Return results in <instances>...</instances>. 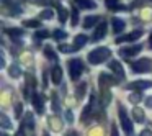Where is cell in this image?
<instances>
[{
  "instance_id": "obj_1",
  "label": "cell",
  "mask_w": 152,
  "mask_h": 136,
  "mask_svg": "<svg viewBox=\"0 0 152 136\" xmlns=\"http://www.w3.org/2000/svg\"><path fill=\"white\" fill-rule=\"evenodd\" d=\"M110 57H111L110 48H96V49L90 51L87 59H88L90 64H102V62H105L106 59H110Z\"/></svg>"
},
{
  "instance_id": "obj_2",
  "label": "cell",
  "mask_w": 152,
  "mask_h": 136,
  "mask_svg": "<svg viewBox=\"0 0 152 136\" xmlns=\"http://www.w3.org/2000/svg\"><path fill=\"white\" fill-rule=\"evenodd\" d=\"M67 66H69V74H70V79L72 80H79L80 76L83 74V71H85V67H83V62L80 59H70L69 62H67Z\"/></svg>"
},
{
  "instance_id": "obj_3",
  "label": "cell",
  "mask_w": 152,
  "mask_h": 136,
  "mask_svg": "<svg viewBox=\"0 0 152 136\" xmlns=\"http://www.w3.org/2000/svg\"><path fill=\"white\" fill-rule=\"evenodd\" d=\"M131 71L136 74L152 72V61L149 57H144V59H139L136 62H131Z\"/></svg>"
},
{
  "instance_id": "obj_4",
  "label": "cell",
  "mask_w": 152,
  "mask_h": 136,
  "mask_svg": "<svg viewBox=\"0 0 152 136\" xmlns=\"http://www.w3.org/2000/svg\"><path fill=\"white\" fill-rule=\"evenodd\" d=\"M119 108H118V112H119V120H121V126H123V131L126 133V135H132V123H131V120L128 118V115H126V110H124V107L119 103Z\"/></svg>"
},
{
  "instance_id": "obj_5",
  "label": "cell",
  "mask_w": 152,
  "mask_h": 136,
  "mask_svg": "<svg viewBox=\"0 0 152 136\" xmlns=\"http://www.w3.org/2000/svg\"><path fill=\"white\" fill-rule=\"evenodd\" d=\"M142 35H144V31H142V30H134L132 33H129V35H124V36L116 38L115 43H116V44H119V43H132V41L139 40Z\"/></svg>"
},
{
  "instance_id": "obj_6",
  "label": "cell",
  "mask_w": 152,
  "mask_h": 136,
  "mask_svg": "<svg viewBox=\"0 0 152 136\" xmlns=\"http://www.w3.org/2000/svg\"><path fill=\"white\" fill-rule=\"evenodd\" d=\"M106 33H108V25H106V21H102V23L95 28V33L92 35V41L103 40V38L106 36Z\"/></svg>"
},
{
  "instance_id": "obj_7",
  "label": "cell",
  "mask_w": 152,
  "mask_h": 136,
  "mask_svg": "<svg viewBox=\"0 0 152 136\" xmlns=\"http://www.w3.org/2000/svg\"><path fill=\"white\" fill-rule=\"evenodd\" d=\"M142 49L141 44H134V46H128V48H123V49H119V54H121L123 57H132L136 56V54H139Z\"/></svg>"
},
{
  "instance_id": "obj_8",
  "label": "cell",
  "mask_w": 152,
  "mask_h": 136,
  "mask_svg": "<svg viewBox=\"0 0 152 136\" xmlns=\"http://www.w3.org/2000/svg\"><path fill=\"white\" fill-rule=\"evenodd\" d=\"M4 7H5V12L10 13V17H17V15L21 13V8L12 0H4Z\"/></svg>"
},
{
  "instance_id": "obj_9",
  "label": "cell",
  "mask_w": 152,
  "mask_h": 136,
  "mask_svg": "<svg viewBox=\"0 0 152 136\" xmlns=\"http://www.w3.org/2000/svg\"><path fill=\"white\" fill-rule=\"evenodd\" d=\"M100 85L102 87H108V85H116V84L119 82L118 80V77H113V76H110V74H105V72H102L100 74Z\"/></svg>"
},
{
  "instance_id": "obj_10",
  "label": "cell",
  "mask_w": 152,
  "mask_h": 136,
  "mask_svg": "<svg viewBox=\"0 0 152 136\" xmlns=\"http://www.w3.org/2000/svg\"><path fill=\"white\" fill-rule=\"evenodd\" d=\"M151 85H152L151 80H134V82H129L126 87L132 90H144V89H149Z\"/></svg>"
},
{
  "instance_id": "obj_11",
  "label": "cell",
  "mask_w": 152,
  "mask_h": 136,
  "mask_svg": "<svg viewBox=\"0 0 152 136\" xmlns=\"http://www.w3.org/2000/svg\"><path fill=\"white\" fill-rule=\"evenodd\" d=\"M51 80H53V84H56V85L61 84V80H62V67L61 66H54L53 69H51Z\"/></svg>"
},
{
  "instance_id": "obj_12",
  "label": "cell",
  "mask_w": 152,
  "mask_h": 136,
  "mask_svg": "<svg viewBox=\"0 0 152 136\" xmlns=\"http://www.w3.org/2000/svg\"><path fill=\"white\" fill-rule=\"evenodd\" d=\"M93 112H95V99L92 97V99H90V102L85 105V110H83V113H82V121L85 123L87 120H88V116L92 115Z\"/></svg>"
},
{
  "instance_id": "obj_13",
  "label": "cell",
  "mask_w": 152,
  "mask_h": 136,
  "mask_svg": "<svg viewBox=\"0 0 152 136\" xmlns=\"http://www.w3.org/2000/svg\"><path fill=\"white\" fill-rule=\"evenodd\" d=\"M111 25H113V33H121L123 30L126 28V21L123 20V18H118V17H115L111 20Z\"/></svg>"
},
{
  "instance_id": "obj_14",
  "label": "cell",
  "mask_w": 152,
  "mask_h": 136,
  "mask_svg": "<svg viewBox=\"0 0 152 136\" xmlns=\"http://www.w3.org/2000/svg\"><path fill=\"white\" fill-rule=\"evenodd\" d=\"M33 107H34V112L39 113V115H43L44 103H43V99H41L39 93H34V95H33Z\"/></svg>"
},
{
  "instance_id": "obj_15",
  "label": "cell",
  "mask_w": 152,
  "mask_h": 136,
  "mask_svg": "<svg viewBox=\"0 0 152 136\" xmlns=\"http://www.w3.org/2000/svg\"><path fill=\"white\" fill-rule=\"evenodd\" d=\"M110 69H111V72H115L119 79H124V69H123V66L118 61H111V62H110Z\"/></svg>"
},
{
  "instance_id": "obj_16",
  "label": "cell",
  "mask_w": 152,
  "mask_h": 136,
  "mask_svg": "<svg viewBox=\"0 0 152 136\" xmlns=\"http://www.w3.org/2000/svg\"><path fill=\"white\" fill-rule=\"evenodd\" d=\"M100 20H102V17H100V15L87 17V18H85V21H83V28H85V30H90V28H93V26H95V25L100 21Z\"/></svg>"
},
{
  "instance_id": "obj_17",
  "label": "cell",
  "mask_w": 152,
  "mask_h": 136,
  "mask_svg": "<svg viewBox=\"0 0 152 136\" xmlns=\"http://www.w3.org/2000/svg\"><path fill=\"white\" fill-rule=\"evenodd\" d=\"M132 118H134L137 123H144V121H145V113H144V110L139 108V107H134V108H132Z\"/></svg>"
},
{
  "instance_id": "obj_18",
  "label": "cell",
  "mask_w": 152,
  "mask_h": 136,
  "mask_svg": "<svg viewBox=\"0 0 152 136\" xmlns=\"http://www.w3.org/2000/svg\"><path fill=\"white\" fill-rule=\"evenodd\" d=\"M105 4L110 10H126V7L119 2V0H105Z\"/></svg>"
},
{
  "instance_id": "obj_19",
  "label": "cell",
  "mask_w": 152,
  "mask_h": 136,
  "mask_svg": "<svg viewBox=\"0 0 152 136\" xmlns=\"http://www.w3.org/2000/svg\"><path fill=\"white\" fill-rule=\"evenodd\" d=\"M87 41H88V38H87L85 35H77V36L74 38V46H75V49L83 48L87 44Z\"/></svg>"
},
{
  "instance_id": "obj_20",
  "label": "cell",
  "mask_w": 152,
  "mask_h": 136,
  "mask_svg": "<svg viewBox=\"0 0 152 136\" xmlns=\"http://www.w3.org/2000/svg\"><path fill=\"white\" fill-rule=\"evenodd\" d=\"M74 2H75L80 8H95L96 7V4L92 2V0H74Z\"/></svg>"
},
{
  "instance_id": "obj_21",
  "label": "cell",
  "mask_w": 152,
  "mask_h": 136,
  "mask_svg": "<svg viewBox=\"0 0 152 136\" xmlns=\"http://www.w3.org/2000/svg\"><path fill=\"white\" fill-rule=\"evenodd\" d=\"M49 126L53 129H57V131H59V129H62V121H61L57 116H51L49 118Z\"/></svg>"
},
{
  "instance_id": "obj_22",
  "label": "cell",
  "mask_w": 152,
  "mask_h": 136,
  "mask_svg": "<svg viewBox=\"0 0 152 136\" xmlns=\"http://www.w3.org/2000/svg\"><path fill=\"white\" fill-rule=\"evenodd\" d=\"M85 92H87V84H80V87H77V90H75V99L82 100L85 97Z\"/></svg>"
},
{
  "instance_id": "obj_23",
  "label": "cell",
  "mask_w": 152,
  "mask_h": 136,
  "mask_svg": "<svg viewBox=\"0 0 152 136\" xmlns=\"http://www.w3.org/2000/svg\"><path fill=\"white\" fill-rule=\"evenodd\" d=\"M44 54H46L48 59H53V61H57V54L54 53V49L51 46H46L44 48Z\"/></svg>"
},
{
  "instance_id": "obj_24",
  "label": "cell",
  "mask_w": 152,
  "mask_h": 136,
  "mask_svg": "<svg viewBox=\"0 0 152 136\" xmlns=\"http://www.w3.org/2000/svg\"><path fill=\"white\" fill-rule=\"evenodd\" d=\"M57 13H59V21H61V23H66V20H67V10H64L61 5H57Z\"/></svg>"
},
{
  "instance_id": "obj_25",
  "label": "cell",
  "mask_w": 152,
  "mask_h": 136,
  "mask_svg": "<svg viewBox=\"0 0 152 136\" xmlns=\"http://www.w3.org/2000/svg\"><path fill=\"white\" fill-rule=\"evenodd\" d=\"M51 103H53V108H54V112H59V110H61L59 99H57V95H56V93H53V99H51Z\"/></svg>"
},
{
  "instance_id": "obj_26",
  "label": "cell",
  "mask_w": 152,
  "mask_h": 136,
  "mask_svg": "<svg viewBox=\"0 0 152 136\" xmlns=\"http://www.w3.org/2000/svg\"><path fill=\"white\" fill-rule=\"evenodd\" d=\"M70 15H72V26H75V25L79 23V10L74 7L72 12H70Z\"/></svg>"
},
{
  "instance_id": "obj_27",
  "label": "cell",
  "mask_w": 152,
  "mask_h": 136,
  "mask_svg": "<svg viewBox=\"0 0 152 136\" xmlns=\"http://www.w3.org/2000/svg\"><path fill=\"white\" fill-rule=\"evenodd\" d=\"M53 36L56 38L57 41H59V40H66V38H67V33H66V31H62V30H57V31H54V33H53Z\"/></svg>"
},
{
  "instance_id": "obj_28",
  "label": "cell",
  "mask_w": 152,
  "mask_h": 136,
  "mask_svg": "<svg viewBox=\"0 0 152 136\" xmlns=\"http://www.w3.org/2000/svg\"><path fill=\"white\" fill-rule=\"evenodd\" d=\"M10 76L12 77H20V67L17 66V64H13V66H10Z\"/></svg>"
},
{
  "instance_id": "obj_29",
  "label": "cell",
  "mask_w": 152,
  "mask_h": 136,
  "mask_svg": "<svg viewBox=\"0 0 152 136\" xmlns=\"http://www.w3.org/2000/svg\"><path fill=\"white\" fill-rule=\"evenodd\" d=\"M48 36H49V31H46V30L36 31V35H34V38H36V40H44V38H48Z\"/></svg>"
},
{
  "instance_id": "obj_30",
  "label": "cell",
  "mask_w": 152,
  "mask_h": 136,
  "mask_svg": "<svg viewBox=\"0 0 152 136\" xmlns=\"http://www.w3.org/2000/svg\"><path fill=\"white\" fill-rule=\"evenodd\" d=\"M23 25L25 26H31V28H39V21L38 20H26L23 21Z\"/></svg>"
},
{
  "instance_id": "obj_31",
  "label": "cell",
  "mask_w": 152,
  "mask_h": 136,
  "mask_svg": "<svg viewBox=\"0 0 152 136\" xmlns=\"http://www.w3.org/2000/svg\"><path fill=\"white\" fill-rule=\"evenodd\" d=\"M7 33L10 35L12 38H20L23 35V30H7Z\"/></svg>"
},
{
  "instance_id": "obj_32",
  "label": "cell",
  "mask_w": 152,
  "mask_h": 136,
  "mask_svg": "<svg viewBox=\"0 0 152 136\" xmlns=\"http://www.w3.org/2000/svg\"><path fill=\"white\" fill-rule=\"evenodd\" d=\"M53 10H44L43 13H41V18H43V20H51V18H53Z\"/></svg>"
},
{
  "instance_id": "obj_33",
  "label": "cell",
  "mask_w": 152,
  "mask_h": 136,
  "mask_svg": "<svg viewBox=\"0 0 152 136\" xmlns=\"http://www.w3.org/2000/svg\"><path fill=\"white\" fill-rule=\"evenodd\" d=\"M0 118H2V126H4V128H10V121H8V118H7V116H5V115H2Z\"/></svg>"
},
{
  "instance_id": "obj_34",
  "label": "cell",
  "mask_w": 152,
  "mask_h": 136,
  "mask_svg": "<svg viewBox=\"0 0 152 136\" xmlns=\"http://www.w3.org/2000/svg\"><path fill=\"white\" fill-rule=\"evenodd\" d=\"M129 100H131L132 103H137L139 100H141V95H137V93H132V95H129Z\"/></svg>"
},
{
  "instance_id": "obj_35",
  "label": "cell",
  "mask_w": 152,
  "mask_h": 136,
  "mask_svg": "<svg viewBox=\"0 0 152 136\" xmlns=\"http://www.w3.org/2000/svg\"><path fill=\"white\" fill-rule=\"evenodd\" d=\"M66 118H67V121H69V123H74V115H72L70 110H67V112H66Z\"/></svg>"
},
{
  "instance_id": "obj_36",
  "label": "cell",
  "mask_w": 152,
  "mask_h": 136,
  "mask_svg": "<svg viewBox=\"0 0 152 136\" xmlns=\"http://www.w3.org/2000/svg\"><path fill=\"white\" fill-rule=\"evenodd\" d=\"M15 110H17V116H20L21 115V105H20V103H17V105H15Z\"/></svg>"
},
{
  "instance_id": "obj_37",
  "label": "cell",
  "mask_w": 152,
  "mask_h": 136,
  "mask_svg": "<svg viewBox=\"0 0 152 136\" xmlns=\"http://www.w3.org/2000/svg\"><path fill=\"white\" fill-rule=\"evenodd\" d=\"M145 105L152 108V97H147V99H145Z\"/></svg>"
},
{
  "instance_id": "obj_38",
  "label": "cell",
  "mask_w": 152,
  "mask_h": 136,
  "mask_svg": "<svg viewBox=\"0 0 152 136\" xmlns=\"http://www.w3.org/2000/svg\"><path fill=\"white\" fill-rule=\"evenodd\" d=\"M142 135H152L151 129H142Z\"/></svg>"
},
{
  "instance_id": "obj_39",
  "label": "cell",
  "mask_w": 152,
  "mask_h": 136,
  "mask_svg": "<svg viewBox=\"0 0 152 136\" xmlns=\"http://www.w3.org/2000/svg\"><path fill=\"white\" fill-rule=\"evenodd\" d=\"M149 46L152 48V35H151V38H149Z\"/></svg>"
}]
</instances>
